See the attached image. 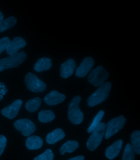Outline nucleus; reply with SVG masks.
<instances>
[{"mask_svg": "<svg viewBox=\"0 0 140 160\" xmlns=\"http://www.w3.org/2000/svg\"><path fill=\"white\" fill-rule=\"evenodd\" d=\"M112 86L110 82L103 83L88 99V105L90 107H95L105 101L108 98Z\"/></svg>", "mask_w": 140, "mask_h": 160, "instance_id": "f257e3e1", "label": "nucleus"}, {"mask_svg": "<svg viewBox=\"0 0 140 160\" xmlns=\"http://www.w3.org/2000/svg\"><path fill=\"white\" fill-rule=\"evenodd\" d=\"M81 98L79 96L74 97L69 103L68 116L73 124H79L83 121V114L79 108Z\"/></svg>", "mask_w": 140, "mask_h": 160, "instance_id": "f03ea898", "label": "nucleus"}, {"mask_svg": "<svg viewBox=\"0 0 140 160\" xmlns=\"http://www.w3.org/2000/svg\"><path fill=\"white\" fill-rule=\"evenodd\" d=\"M27 57V54L22 52L6 58L1 59H0V72L19 66L26 59Z\"/></svg>", "mask_w": 140, "mask_h": 160, "instance_id": "7ed1b4c3", "label": "nucleus"}, {"mask_svg": "<svg viewBox=\"0 0 140 160\" xmlns=\"http://www.w3.org/2000/svg\"><path fill=\"white\" fill-rule=\"evenodd\" d=\"M105 128V123L101 122L92 132V133L87 142V147L89 150L93 151L100 145L104 137Z\"/></svg>", "mask_w": 140, "mask_h": 160, "instance_id": "20e7f679", "label": "nucleus"}, {"mask_svg": "<svg viewBox=\"0 0 140 160\" xmlns=\"http://www.w3.org/2000/svg\"><path fill=\"white\" fill-rule=\"evenodd\" d=\"M25 83L30 91L35 93L45 91L47 85L40 80L37 76L31 72L28 73L25 77Z\"/></svg>", "mask_w": 140, "mask_h": 160, "instance_id": "39448f33", "label": "nucleus"}, {"mask_svg": "<svg viewBox=\"0 0 140 160\" xmlns=\"http://www.w3.org/2000/svg\"><path fill=\"white\" fill-rule=\"evenodd\" d=\"M109 76V73L101 65L92 71L88 77V81L96 87H100Z\"/></svg>", "mask_w": 140, "mask_h": 160, "instance_id": "423d86ee", "label": "nucleus"}, {"mask_svg": "<svg viewBox=\"0 0 140 160\" xmlns=\"http://www.w3.org/2000/svg\"><path fill=\"white\" fill-rule=\"evenodd\" d=\"M126 122V119L123 115L109 121L106 126L107 129L105 133V138L108 139L117 133L120 130L122 129Z\"/></svg>", "mask_w": 140, "mask_h": 160, "instance_id": "0eeeda50", "label": "nucleus"}, {"mask_svg": "<svg viewBox=\"0 0 140 160\" xmlns=\"http://www.w3.org/2000/svg\"><path fill=\"white\" fill-rule=\"evenodd\" d=\"M14 126L26 137L30 136L36 129L34 123L28 119H20L16 121L14 123Z\"/></svg>", "mask_w": 140, "mask_h": 160, "instance_id": "6e6552de", "label": "nucleus"}, {"mask_svg": "<svg viewBox=\"0 0 140 160\" xmlns=\"http://www.w3.org/2000/svg\"><path fill=\"white\" fill-rule=\"evenodd\" d=\"M23 102L20 99H18L13 102L10 105L4 108L1 111L2 115L8 119H13L17 116L22 107Z\"/></svg>", "mask_w": 140, "mask_h": 160, "instance_id": "1a4fd4ad", "label": "nucleus"}, {"mask_svg": "<svg viewBox=\"0 0 140 160\" xmlns=\"http://www.w3.org/2000/svg\"><path fill=\"white\" fill-rule=\"evenodd\" d=\"M94 64V60L92 58L88 57L84 58L76 70V76L79 78L85 77L91 70Z\"/></svg>", "mask_w": 140, "mask_h": 160, "instance_id": "9d476101", "label": "nucleus"}, {"mask_svg": "<svg viewBox=\"0 0 140 160\" xmlns=\"http://www.w3.org/2000/svg\"><path fill=\"white\" fill-rule=\"evenodd\" d=\"M27 45V42L23 38L20 37L14 38L11 41L8 48L6 50V53L10 56L18 53L19 50L23 48Z\"/></svg>", "mask_w": 140, "mask_h": 160, "instance_id": "9b49d317", "label": "nucleus"}, {"mask_svg": "<svg viewBox=\"0 0 140 160\" xmlns=\"http://www.w3.org/2000/svg\"><path fill=\"white\" fill-rule=\"evenodd\" d=\"M65 99V94L53 90L44 97V102L48 105L54 106L62 103Z\"/></svg>", "mask_w": 140, "mask_h": 160, "instance_id": "f8f14e48", "label": "nucleus"}, {"mask_svg": "<svg viewBox=\"0 0 140 160\" xmlns=\"http://www.w3.org/2000/svg\"><path fill=\"white\" fill-rule=\"evenodd\" d=\"M75 66V62L73 59L67 60L61 67L60 75L61 77L65 78H68L74 73Z\"/></svg>", "mask_w": 140, "mask_h": 160, "instance_id": "ddd939ff", "label": "nucleus"}, {"mask_svg": "<svg viewBox=\"0 0 140 160\" xmlns=\"http://www.w3.org/2000/svg\"><path fill=\"white\" fill-rule=\"evenodd\" d=\"M123 141L120 139L117 140L106 149V157L109 159L112 160L117 157L122 148Z\"/></svg>", "mask_w": 140, "mask_h": 160, "instance_id": "4468645a", "label": "nucleus"}, {"mask_svg": "<svg viewBox=\"0 0 140 160\" xmlns=\"http://www.w3.org/2000/svg\"><path fill=\"white\" fill-rule=\"evenodd\" d=\"M65 137V132L61 128H58L48 133L46 136V140L48 144L52 145L62 139Z\"/></svg>", "mask_w": 140, "mask_h": 160, "instance_id": "2eb2a0df", "label": "nucleus"}, {"mask_svg": "<svg viewBox=\"0 0 140 160\" xmlns=\"http://www.w3.org/2000/svg\"><path fill=\"white\" fill-rule=\"evenodd\" d=\"M43 145V141L39 136H29L26 141V147L29 150H35L40 149Z\"/></svg>", "mask_w": 140, "mask_h": 160, "instance_id": "dca6fc26", "label": "nucleus"}, {"mask_svg": "<svg viewBox=\"0 0 140 160\" xmlns=\"http://www.w3.org/2000/svg\"><path fill=\"white\" fill-rule=\"evenodd\" d=\"M52 60L48 58H42L39 59L35 64L34 69L36 71L42 72L50 69L52 67Z\"/></svg>", "mask_w": 140, "mask_h": 160, "instance_id": "f3484780", "label": "nucleus"}, {"mask_svg": "<svg viewBox=\"0 0 140 160\" xmlns=\"http://www.w3.org/2000/svg\"><path fill=\"white\" fill-rule=\"evenodd\" d=\"M79 147V144L76 140H68L60 148V152L62 155L66 152L71 153L75 151Z\"/></svg>", "mask_w": 140, "mask_h": 160, "instance_id": "a211bd4d", "label": "nucleus"}, {"mask_svg": "<svg viewBox=\"0 0 140 160\" xmlns=\"http://www.w3.org/2000/svg\"><path fill=\"white\" fill-rule=\"evenodd\" d=\"M42 104V100L40 98H35L28 101L26 103V109L30 112H36L40 108Z\"/></svg>", "mask_w": 140, "mask_h": 160, "instance_id": "6ab92c4d", "label": "nucleus"}, {"mask_svg": "<svg viewBox=\"0 0 140 160\" xmlns=\"http://www.w3.org/2000/svg\"><path fill=\"white\" fill-rule=\"evenodd\" d=\"M131 146L135 153L137 154L140 153V132L136 131L132 133L131 136Z\"/></svg>", "mask_w": 140, "mask_h": 160, "instance_id": "aec40b11", "label": "nucleus"}, {"mask_svg": "<svg viewBox=\"0 0 140 160\" xmlns=\"http://www.w3.org/2000/svg\"><path fill=\"white\" fill-rule=\"evenodd\" d=\"M55 118V115L51 110H42L38 113V120L42 123L50 122Z\"/></svg>", "mask_w": 140, "mask_h": 160, "instance_id": "412c9836", "label": "nucleus"}, {"mask_svg": "<svg viewBox=\"0 0 140 160\" xmlns=\"http://www.w3.org/2000/svg\"><path fill=\"white\" fill-rule=\"evenodd\" d=\"M17 22L16 18L14 16H11L3 19L0 25V32H3L6 30L12 28L15 25Z\"/></svg>", "mask_w": 140, "mask_h": 160, "instance_id": "4be33fe9", "label": "nucleus"}, {"mask_svg": "<svg viewBox=\"0 0 140 160\" xmlns=\"http://www.w3.org/2000/svg\"><path fill=\"white\" fill-rule=\"evenodd\" d=\"M104 111L101 110L98 112L97 115H96L93 119V120L92 122L91 125L89 127L87 130L88 132V133H91L93 132V131L99 125L101 121L104 116Z\"/></svg>", "mask_w": 140, "mask_h": 160, "instance_id": "5701e85b", "label": "nucleus"}, {"mask_svg": "<svg viewBox=\"0 0 140 160\" xmlns=\"http://www.w3.org/2000/svg\"><path fill=\"white\" fill-rule=\"evenodd\" d=\"M122 160H135L134 152L131 145L127 144L122 156Z\"/></svg>", "mask_w": 140, "mask_h": 160, "instance_id": "b1692460", "label": "nucleus"}, {"mask_svg": "<svg viewBox=\"0 0 140 160\" xmlns=\"http://www.w3.org/2000/svg\"><path fill=\"white\" fill-rule=\"evenodd\" d=\"M54 157V154L52 151L48 149L44 153L35 157L33 160H53Z\"/></svg>", "mask_w": 140, "mask_h": 160, "instance_id": "393cba45", "label": "nucleus"}, {"mask_svg": "<svg viewBox=\"0 0 140 160\" xmlns=\"http://www.w3.org/2000/svg\"><path fill=\"white\" fill-rule=\"evenodd\" d=\"M10 42V39L7 37L0 39V54L8 48Z\"/></svg>", "mask_w": 140, "mask_h": 160, "instance_id": "a878e982", "label": "nucleus"}, {"mask_svg": "<svg viewBox=\"0 0 140 160\" xmlns=\"http://www.w3.org/2000/svg\"><path fill=\"white\" fill-rule=\"evenodd\" d=\"M7 140L6 137L3 135L0 136V157L3 153L6 144H7Z\"/></svg>", "mask_w": 140, "mask_h": 160, "instance_id": "bb28decb", "label": "nucleus"}, {"mask_svg": "<svg viewBox=\"0 0 140 160\" xmlns=\"http://www.w3.org/2000/svg\"><path fill=\"white\" fill-rule=\"evenodd\" d=\"M84 157L83 156H79L78 157H74L68 160H84Z\"/></svg>", "mask_w": 140, "mask_h": 160, "instance_id": "cd10ccee", "label": "nucleus"}, {"mask_svg": "<svg viewBox=\"0 0 140 160\" xmlns=\"http://www.w3.org/2000/svg\"><path fill=\"white\" fill-rule=\"evenodd\" d=\"M4 19V16L3 14L0 11V25H1V22Z\"/></svg>", "mask_w": 140, "mask_h": 160, "instance_id": "c85d7f7f", "label": "nucleus"}]
</instances>
